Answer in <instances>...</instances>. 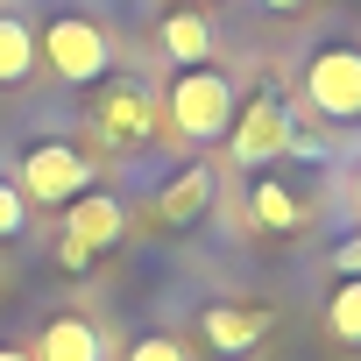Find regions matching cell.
<instances>
[{
	"label": "cell",
	"instance_id": "obj_1",
	"mask_svg": "<svg viewBox=\"0 0 361 361\" xmlns=\"http://www.w3.org/2000/svg\"><path fill=\"white\" fill-rule=\"evenodd\" d=\"M163 114L185 142H220L227 121H234V78L213 71V64H185L163 92Z\"/></svg>",
	"mask_w": 361,
	"mask_h": 361
},
{
	"label": "cell",
	"instance_id": "obj_2",
	"mask_svg": "<svg viewBox=\"0 0 361 361\" xmlns=\"http://www.w3.org/2000/svg\"><path fill=\"white\" fill-rule=\"evenodd\" d=\"M36 64H50L64 85H92L114 71V36L92 15H50L36 29Z\"/></svg>",
	"mask_w": 361,
	"mask_h": 361
},
{
	"label": "cell",
	"instance_id": "obj_3",
	"mask_svg": "<svg viewBox=\"0 0 361 361\" xmlns=\"http://www.w3.org/2000/svg\"><path fill=\"white\" fill-rule=\"evenodd\" d=\"M290 135H298V114H290V99L262 85V92L234 99V121H227V156H234L241 170H262V163L290 156Z\"/></svg>",
	"mask_w": 361,
	"mask_h": 361
},
{
	"label": "cell",
	"instance_id": "obj_4",
	"mask_svg": "<svg viewBox=\"0 0 361 361\" xmlns=\"http://www.w3.org/2000/svg\"><path fill=\"white\" fill-rule=\"evenodd\" d=\"M305 106L326 128H361V50L354 43H319L305 57Z\"/></svg>",
	"mask_w": 361,
	"mask_h": 361
},
{
	"label": "cell",
	"instance_id": "obj_5",
	"mask_svg": "<svg viewBox=\"0 0 361 361\" xmlns=\"http://www.w3.org/2000/svg\"><path fill=\"white\" fill-rule=\"evenodd\" d=\"M121 234H128L121 199H114V192H78V199L64 206V227H57V262L78 276V269H92V255H106Z\"/></svg>",
	"mask_w": 361,
	"mask_h": 361
},
{
	"label": "cell",
	"instance_id": "obj_6",
	"mask_svg": "<svg viewBox=\"0 0 361 361\" xmlns=\"http://www.w3.org/2000/svg\"><path fill=\"white\" fill-rule=\"evenodd\" d=\"M15 185H22L29 206H71L78 192H92V163H85V149H71V142H36V149L15 163Z\"/></svg>",
	"mask_w": 361,
	"mask_h": 361
},
{
	"label": "cell",
	"instance_id": "obj_7",
	"mask_svg": "<svg viewBox=\"0 0 361 361\" xmlns=\"http://www.w3.org/2000/svg\"><path fill=\"white\" fill-rule=\"evenodd\" d=\"M92 128H99V142H114V149H142V142H156V128H163V99H156L142 78H106L99 99H92Z\"/></svg>",
	"mask_w": 361,
	"mask_h": 361
},
{
	"label": "cell",
	"instance_id": "obj_8",
	"mask_svg": "<svg viewBox=\"0 0 361 361\" xmlns=\"http://www.w3.org/2000/svg\"><path fill=\"white\" fill-rule=\"evenodd\" d=\"M269 333V312L262 305H206L199 312V340L220 354V361H248Z\"/></svg>",
	"mask_w": 361,
	"mask_h": 361
},
{
	"label": "cell",
	"instance_id": "obj_9",
	"mask_svg": "<svg viewBox=\"0 0 361 361\" xmlns=\"http://www.w3.org/2000/svg\"><path fill=\"white\" fill-rule=\"evenodd\" d=\"M206 206H213V163H185L156 192V220L163 227H192V220H206Z\"/></svg>",
	"mask_w": 361,
	"mask_h": 361
},
{
	"label": "cell",
	"instance_id": "obj_10",
	"mask_svg": "<svg viewBox=\"0 0 361 361\" xmlns=\"http://www.w3.org/2000/svg\"><path fill=\"white\" fill-rule=\"evenodd\" d=\"M36 361H106V340H99L92 319L57 312V319H43V333H36Z\"/></svg>",
	"mask_w": 361,
	"mask_h": 361
},
{
	"label": "cell",
	"instance_id": "obj_11",
	"mask_svg": "<svg viewBox=\"0 0 361 361\" xmlns=\"http://www.w3.org/2000/svg\"><path fill=\"white\" fill-rule=\"evenodd\" d=\"M156 43H163V57L185 71V64H206L213 57V22H206V8H170L163 22H156Z\"/></svg>",
	"mask_w": 361,
	"mask_h": 361
},
{
	"label": "cell",
	"instance_id": "obj_12",
	"mask_svg": "<svg viewBox=\"0 0 361 361\" xmlns=\"http://www.w3.org/2000/svg\"><path fill=\"white\" fill-rule=\"evenodd\" d=\"M248 213H255L262 234H305V199H298L290 185H276V177H255Z\"/></svg>",
	"mask_w": 361,
	"mask_h": 361
},
{
	"label": "cell",
	"instance_id": "obj_13",
	"mask_svg": "<svg viewBox=\"0 0 361 361\" xmlns=\"http://www.w3.org/2000/svg\"><path fill=\"white\" fill-rule=\"evenodd\" d=\"M36 71V29L22 15H0V85H22Z\"/></svg>",
	"mask_w": 361,
	"mask_h": 361
},
{
	"label": "cell",
	"instance_id": "obj_14",
	"mask_svg": "<svg viewBox=\"0 0 361 361\" xmlns=\"http://www.w3.org/2000/svg\"><path fill=\"white\" fill-rule=\"evenodd\" d=\"M326 333L340 347H361V276H340L333 298H326Z\"/></svg>",
	"mask_w": 361,
	"mask_h": 361
},
{
	"label": "cell",
	"instance_id": "obj_15",
	"mask_svg": "<svg viewBox=\"0 0 361 361\" xmlns=\"http://www.w3.org/2000/svg\"><path fill=\"white\" fill-rule=\"evenodd\" d=\"M22 227H29V199H22L15 177H0V241H15Z\"/></svg>",
	"mask_w": 361,
	"mask_h": 361
},
{
	"label": "cell",
	"instance_id": "obj_16",
	"mask_svg": "<svg viewBox=\"0 0 361 361\" xmlns=\"http://www.w3.org/2000/svg\"><path fill=\"white\" fill-rule=\"evenodd\" d=\"M128 361H192V354L177 347L170 333H149V340H135V347H128Z\"/></svg>",
	"mask_w": 361,
	"mask_h": 361
},
{
	"label": "cell",
	"instance_id": "obj_17",
	"mask_svg": "<svg viewBox=\"0 0 361 361\" xmlns=\"http://www.w3.org/2000/svg\"><path fill=\"white\" fill-rule=\"evenodd\" d=\"M333 276H361V234L333 248Z\"/></svg>",
	"mask_w": 361,
	"mask_h": 361
},
{
	"label": "cell",
	"instance_id": "obj_18",
	"mask_svg": "<svg viewBox=\"0 0 361 361\" xmlns=\"http://www.w3.org/2000/svg\"><path fill=\"white\" fill-rule=\"evenodd\" d=\"M255 8H262V15H298L305 0H255Z\"/></svg>",
	"mask_w": 361,
	"mask_h": 361
},
{
	"label": "cell",
	"instance_id": "obj_19",
	"mask_svg": "<svg viewBox=\"0 0 361 361\" xmlns=\"http://www.w3.org/2000/svg\"><path fill=\"white\" fill-rule=\"evenodd\" d=\"M0 361H36V354L29 347H0Z\"/></svg>",
	"mask_w": 361,
	"mask_h": 361
},
{
	"label": "cell",
	"instance_id": "obj_20",
	"mask_svg": "<svg viewBox=\"0 0 361 361\" xmlns=\"http://www.w3.org/2000/svg\"><path fill=\"white\" fill-rule=\"evenodd\" d=\"M192 8H213V0H192Z\"/></svg>",
	"mask_w": 361,
	"mask_h": 361
}]
</instances>
